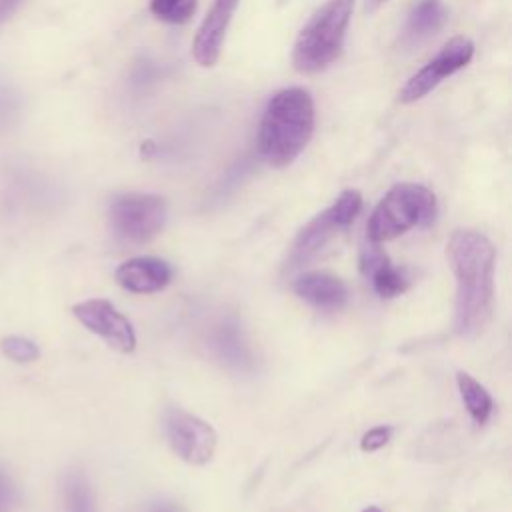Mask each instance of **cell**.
<instances>
[{
  "label": "cell",
  "instance_id": "44dd1931",
  "mask_svg": "<svg viewBox=\"0 0 512 512\" xmlns=\"http://www.w3.org/2000/svg\"><path fill=\"white\" fill-rule=\"evenodd\" d=\"M12 502V488L6 476L0 474V512H8V506Z\"/></svg>",
  "mask_w": 512,
  "mask_h": 512
},
{
  "label": "cell",
  "instance_id": "d4e9b609",
  "mask_svg": "<svg viewBox=\"0 0 512 512\" xmlns=\"http://www.w3.org/2000/svg\"><path fill=\"white\" fill-rule=\"evenodd\" d=\"M362 512H382L378 506H368V508H364Z\"/></svg>",
  "mask_w": 512,
  "mask_h": 512
},
{
  "label": "cell",
  "instance_id": "52a82bcc",
  "mask_svg": "<svg viewBox=\"0 0 512 512\" xmlns=\"http://www.w3.org/2000/svg\"><path fill=\"white\" fill-rule=\"evenodd\" d=\"M474 56V42L468 36L450 38L440 52L428 60L416 74H412L406 84L398 90V100L402 104H412L428 96L442 80L466 68Z\"/></svg>",
  "mask_w": 512,
  "mask_h": 512
},
{
  "label": "cell",
  "instance_id": "2e32d148",
  "mask_svg": "<svg viewBox=\"0 0 512 512\" xmlns=\"http://www.w3.org/2000/svg\"><path fill=\"white\" fill-rule=\"evenodd\" d=\"M456 384L470 418L480 426L486 424L494 408L490 392L478 380H474L468 372H462V370L456 374Z\"/></svg>",
  "mask_w": 512,
  "mask_h": 512
},
{
  "label": "cell",
  "instance_id": "6da1fadb",
  "mask_svg": "<svg viewBox=\"0 0 512 512\" xmlns=\"http://www.w3.org/2000/svg\"><path fill=\"white\" fill-rule=\"evenodd\" d=\"M446 256L456 278L454 330L476 338L492 318L496 248L482 232L458 228L448 238Z\"/></svg>",
  "mask_w": 512,
  "mask_h": 512
},
{
  "label": "cell",
  "instance_id": "7c38bea8",
  "mask_svg": "<svg viewBox=\"0 0 512 512\" xmlns=\"http://www.w3.org/2000/svg\"><path fill=\"white\" fill-rule=\"evenodd\" d=\"M116 282L134 294H152L166 288L172 280L168 262L152 256H138L122 262L114 272Z\"/></svg>",
  "mask_w": 512,
  "mask_h": 512
},
{
  "label": "cell",
  "instance_id": "7a4b0ae2",
  "mask_svg": "<svg viewBox=\"0 0 512 512\" xmlns=\"http://www.w3.org/2000/svg\"><path fill=\"white\" fill-rule=\"evenodd\" d=\"M316 112L308 90L290 86L274 92L258 126V152L272 168L292 164L314 134Z\"/></svg>",
  "mask_w": 512,
  "mask_h": 512
},
{
  "label": "cell",
  "instance_id": "8992f818",
  "mask_svg": "<svg viewBox=\"0 0 512 512\" xmlns=\"http://www.w3.org/2000/svg\"><path fill=\"white\" fill-rule=\"evenodd\" d=\"M362 210V194L354 188L342 190L340 196L320 214H316L296 236L290 250V266H300L314 258L334 234L348 228Z\"/></svg>",
  "mask_w": 512,
  "mask_h": 512
},
{
  "label": "cell",
  "instance_id": "d6986e66",
  "mask_svg": "<svg viewBox=\"0 0 512 512\" xmlns=\"http://www.w3.org/2000/svg\"><path fill=\"white\" fill-rule=\"evenodd\" d=\"M0 350L18 364L34 362L40 356V348L24 336H4L0 340Z\"/></svg>",
  "mask_w": 512,
  "mask_h": 512
},
{
  "label": "cell",
  "instance_id": "ba28073f",
  "mask_svg": "<svg viewBox=\"0 0 512 512\" xmlns=\"http://www.w3.org/2000/svg\"><path fill=\"white\" fill-rule=\"evenodd\" d=\"M164 432L170 448L184 462L204 466L212 460L218 436L206 420L182 408H170L164 414Z\"/></svg>",
  "mask_w": 512,
  "mask_h": 512
},
{
  "label": "cell",
  "instance_id": "ac0fdd59",
  "mask_svg": "<svg viewBox=\"0 0 512 512\" xmlns=\"http://www.w3.org/2000/svg\"><path fill=\"white\" fill-rule=\"evenodd\" d=\"M198 0H150L154 18L168 24H186L196 12Z\"/></svg>",
  "mask_w": 512,
  "mask_h": 512
},
{
  "label": "cell",
  "instance_id": "9c48e42d",
  "mask_svg": "<svg viewBox=\"0 0 512 512\" xmlns=\"http://www.w3.org/2000/svg\"><path fill=\"white\" fill-rule=\"evenodd\" d=\"M74 318L100 336L116 352L128 354L136 348V334L130 320L104 298H90L72 306Z\"/></svg>",
  "mask_w": 512,
  "mask_h": 512
},
{
  "label": "cell",
  "instance_id": "cb8c5ba5",
  "mask_svg": "<svg viewBox=\"0 0 512 512\" xmlns=\"http://www.w3.org/2000/svg\"><path fill=\"white\" fill-rule=\"evenodd\" d=\"M388 0H364V12L374 14L378 8H382Z\"/></svg>",
  "mask_w": 512,
  "mask_h": 512
},
{
  "label": "cell",
  "instance_id": "603a6c76",
  "mask_svg": "<svg viewBox=\"0 0 512 512\" xmlns=\"http://www.w3.org/2000/svg\"><path fill=\"white\" fill-rule=\"evenodd\" d=\"M144 512H184V510L172 502H158V504L148 506Z\"/></svg>",
  "mask_w": 512,
  "mask_h": 512
},
{
  "label": "cell",
  "instance_id": "9a60e30c",
  "mask_svg": "<svg viewBox=\"0 0 512 512\" xmlns=\"http://www.w3.org/2000/svg\"><path fill=\"white\" fill-rule=\"evenodd\" d=\"M448 18V10L442 0H418L408 12L404 24V42L406 44H420L434 36Z\"/></svg>",
  "mask_w": 512,
  "mask_h": 512
},
{
  "label": "cell",
  "instance_id": "30bf717a",
  "mask_svg": "<svg viewBox=\"0 0 512 512\" xmlns=\"http://www.w3.org/2000/svg\"><path fill=\"white\" fill-rule=\"evenodd\" d=\"M240 0H214L208 14L204 16L194 42H192V58L202 68H212L222 52L224 38L230 26V20L238 8Z\"/></svg>",
  "mask_w": 512,
  "mask_h": 512
},
{
  "label": "cell",
  "instance_id": "277c9868",
  "mask_svg": "<svg viewBox=\"0 0 512 512\" xmlns=\"http://www.w3.org/2000/svg\"><path fill=\"white\" fill-rule=\"evenodd\" d=\"M438 214V202L430 188L414 182L394 184L374 206L366 236L370 242H386L412 228L430 226Z\"/></svg>",
  "mask_w": 512,
  "mask_h": 512
},
{
  "label": "cell",
  "instance_id": "4fadbf2b",
  "mask_svg": "<svg viewBox=\"0 0 512 512\" xmlns=\"http://www.w3.org/2000/svg\"><path fill=\"white\" fill-rule=\"evenodd\" d=\"M292 290L318 310L334 312L348 302L346 284L330 272H304L292 282Z\"/></svg>",
  "mask_w": 512,
  "mask_h": 512
},
{
  "label": "cell",
  "instance_id": "7402d4cb",
  "mask_svg": "<svg viewBox=\"0 0 512 512\" xmlns=\"http://www.w3.org/2000/svg\"><path fill=\"white\" fill-rule=\"evenodd\" d=\"M24 0H0V24H4Z\"/></svg>",
  "mask_w": 512,
  "mask_h": 512
},
{
  "label": "cell",
  "instance_id": "5bb4252c",
  "mask_svg": "<svg viewBox=\"0 0 512 512\" xmlns=\"http://www.w3.org/2000/svg\"><path fill=\"white\" fill-rule=\"evenodd\" d=\"M210 346L216 354V358L236 370V372H248L252 370L254 358H252V350L244 338L242 328L238 326L236 320H224L210 338Z\"/></svg>",
  "mask_w": 512,
  "mask_h": 512
},
{
  "label": "cell",
  "instance_id": "ffe728a7",
  "mask_svg": "<svg viewBox=\"0 0 512 512\" xmlns=\"http://www.w3.org/2000/svg\"><path fill=\"white\" fill-rule=\"evenodd\" d=\"M392 436V426H376V428H370L362 440H360V448L364 452H376L380 448H384L388 444Z\"/></svg>",
  "mask_w": 512,
  "mask_h": 512
},
{
  "label": "cell",
  "instance_id": "8fae6325",
  "mask_svg": "<svg viewBox=\"0 0 512 512\" xmlns=\"http://www.w3.org/2000/svg\"><path fill=\"white\" fill-rule=\"evenodd\" d=\"M360 270L370 280L374 292L380 298H394L408 290L410 274L404 266H394L386 252L368 240V246L360 252Z\"/></svg>",
  "mask_w": 512,
  "mask_h": 512
},
{
  "label": "cell",
  "instance_id": "3957f363",
  "mask_svg": "<svg viewBox=\"0 0 512 512\" xmlns=\"http://www.w3.org/2000/svg\"><path fill=\"white\" fill-rule=\"evenodd\" d=\"M354 0H326L302 26L292 48V66L300 74L326 70L342 52Z\"/></svg>",
  "mask_w": 512,
  "mask_h": 512
},
{
  "label": "cell",
  "instance_id": "5b68a950",
  "mask_svg": "<svg viewBox=\"0 0 512 512\" xmlns=\"http://www.w3.org/2000/svg\"><path fill=\"white\" fill-rule=\"evenodd\" d=\"M166 200L158 194H120L108 208L114 234L128 244L150 242L166 224Z\"/></svg>",
  "mask_w": 512,
  "mask_h": 512
},
{
  "label": "cell",
  "instance_id": "e0dca14e",
  "mask_svg": "<svg viewBox=\"0 0 512 512\" xmlns=\"http://www.w3.org/2000/svg\"><path fill=\"white\" fill-rule=\"evenodd\" d=\"M66 512H96L90 484L82 472H70L64 482Z\"/></svg>",
  "mask_w": 512,
  "mask_h": 512
}]
</instances>
